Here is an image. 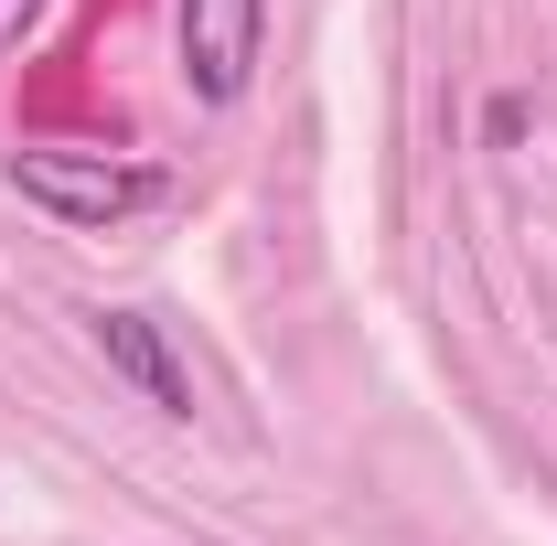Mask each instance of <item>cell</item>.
<instances>
[{
	"mask_svg": "<svg viewBox=\"0 0 557 546\" xmlns=\"http://www.w3.org/2000/svg\"><path fill=\"white\" fill-rule=\"evenodd\" d=\"M33 22H44V0H0V54H22V44H33Z\"/></svg>",
	"mask_w": 557,
	"mask_h": 546,
	"instance_id": "cell-4",
	"label": "cell"
},
{
	"mask_svg": "<svg viewBox=\"0 0 557 546\" xmlns=\"http://www.w3.org/2000/svg\"><path fill=\"white\" fill-rule=\"evenodd\" d=\"M11 183H22V204L65 214V225H119L172 194L150 161H108V150H11Z\"/></svg>",
	"mask_w": 557,
	"mask_h": 546,
	"instance_id": "cell-1",
	"label": "cell"
},
{
	"mask_svg": "<svg viewBox=\"0 0 557 546\" xmlns=\"http://www.w3.org/2000/svg\"><path fill=\"white\" fill-rule=\"evenodd\" d=\"M269 44V0H183V86L205 108H236Z\"/></svg>",
	"mask_w": 557,
	"mask_h": 546,
	"instance_id": "cell-2",
	"label": "cell"
},
{
	"mask_svg": "<svg viewBox=\"0 0 557 546\" xmlns=\"http://www.w3.org/2000/svg\"><path fill=\"white\" fill-rule=\"evenodd\" d=\"M86 333H97V353H108V364H119V375H129L161 418H194V375L172 364V343L150 333L139 311H86Z\"/></svg>",
	"mask_w": 557,
	"mask_h": 546,
	"instance_id": "cell-3",
	"label": "cell"
}]
</instances>
